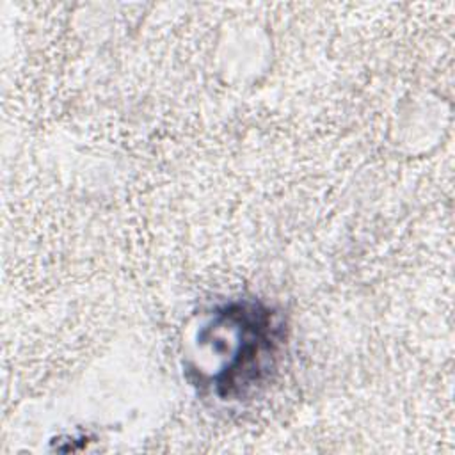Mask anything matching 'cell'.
Segmentation results:
<instances>
[{"label": "cell", "instance_id": "cell-1", "mask_svg": "<svg viewBox=\"0 0 455 455\" xmlns=\"http://www.w3.org/2000/svg\"><path fill=\"white\" fill-rule=\"evenodd\" d=\"M284 323L268 306L233 300L215 309L197 341L220 359L210 386L222 400H242L261 387L281 359Z\"/></svg>", "mask_w": 455, "mask_h": 455}]
</instances>
